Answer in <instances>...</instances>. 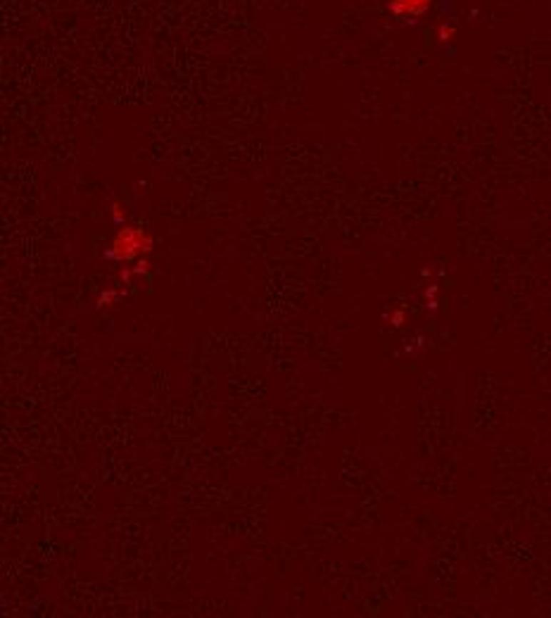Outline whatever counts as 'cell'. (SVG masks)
I'll use <instances>...</instances> for the list:
<instances>
[{
	"instance_id": "obj_1",
	"label": "cell",
	"mask_w": 551,
	"mask_h": 618,
	"mask_svg": "<svg viewBox=\"0 0 551 618\" xmlns=\"http://www.w3.org/2000/svg\"><path fill=\"white\" fill-rule=\"evenodd\" d=\"M152 245H155V238H152L148 231L136 229V226H124L114 236L112 247L107 250V257L114 261H131L136 257H141V254H150Z\"/></svg>"
},
{
	"instance_id": "obj_2",
	"label": "cell",
	"mask_w": 551,
	"mask_h": 618,
	"mask_svg": "<svg viewBox=\"0 0 551 618\" xmlns=\"http://www.w3.org/2000/svg\"><path fill=\"white\" fill-rule=\"evenodd\" d=\"M433 0H390V12L397 17H420Z\"/></svg>"
},
{
	"instance_id": "obj_3",
	"label": "cell",
	"mask_w": 551,
	"mask_h": 618,
	"mask_svg": "<svg viewBox=\"0 0 551 618\" xmlns=\"http://www.w3.org/2000/svg\"><path fill=\"white\" fill-rule=\"evenodd\" d=\"M121 297V290H117V288H107V290H103V293L98 295V307L103 309V307H112L114 302H117Z\"/></svg>"
},
{
	"instance_id": "obj_4",
	"label": "cell",
	"mask_w": 551,
	"mask_h": 618,
	"mask_svg": "<svg viewBox=\"0 0 551 618\" xmlns=\"http://www.w3.org/2000/svg\"><path fill=\"white\" fill-rule=\"evenodd\" d=\"M435 34H438V41L440 43H449L456 36V29L452 24H438V29H435Z\"/></svg>"
},
{
	"instance_id": "obj_5",
	"label": "cell",
	"mask_w": 551,
	"mask_h": 618,
	"mask_svg": "<svg viewBox=\"0 0 551 618\" xmlns=\"http://www.w3.org/2000/svg\"><path fill=\"white\" fill-rule=\"evenodd\" d=\"M133 271V276H148L150 274V259H148V254H145L143 259H138V264L131 269Z\"/></svg>"
},
{
	"instance_id": "obj_6",
	"label": "cell",
	"mask_w": 551,
	"mask_h": 618,
	"mask_svg": "<svg viewBox=\"0 0 551 618\" xmlns=\"http://www.w3.org/2000/svg\"><path fill=\"white\" fill-rule=\"evenodd\" d=\"M112 219H114V224H119V226L126 221V214H124V209H121L119 202H112Z\"/></svg>"
},
{
	"instance_id": "obj_7",
	"label": "cell",
	"mask_w": 551,
	"mask_h": 618,
	"mask_svg": "<svg viewBox=\"0 0 551 618\" xmlns=\"http://www.w3.org/2000/svg\"><path fill=\"white\" fill-rule=\"evenodd\" d=\"M390 322H393V326H402L404 324V312L402 309H397L393 317H390Z\"/></svg>"
},
{
	"instance_id": "obj_8",
	"label": "cell",
	"mask_w": 551,
	"mask_h": 618,
	"mask_svg": "<svg viewBox=\"0 0 551 618\" xmlns=\"http://www.w3.org/2000/svg\"><path fill=\"white\" fill-rule=\"evenodd\" d=\"M119 279L124 281V283H131V279H133V271H131V269H121V271H119Z\"/></svg>"
}]
</instances>
